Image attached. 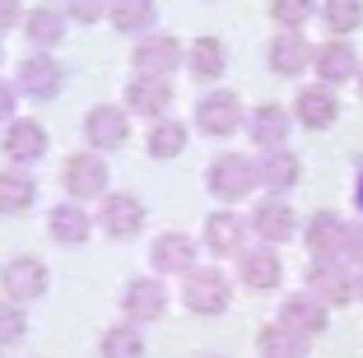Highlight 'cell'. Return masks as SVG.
<instances>
[{
	"label": "cell",
	"instance_id": "1",
	"mask_svg": "<svg viewBox=\"0 0 363 358\" xmlns=\"http://www.w3.org/2000/svg\"><path fill=\"white\" fill-rule=\"evenodd\" d=\"M228 298H233V289H228L224 270H186V279H182V303L196 316H219Z\"/></svg>",
	"mask_w": 363,
	"mask_h": 358
},
{
	"label": "cell",
	"instance_id": "2",
	"mask_svg": "<svg viewBox=\"0 0 363 358\" xmlns=\"http://www.w3.org/2000/svg\"><path fill=\"white\" fill-rule=\"evenodd\" d=\"M257 181H261L257 177V163H252V158H242V154H224L210 168V191L219 196V201H242Z\"/></svg>",
	"mask_w": 363,
	"mask_h": 358
},
{
	"label": "cell",
	"instance_id": "3",
	"mask_svg": "<svg viewBox=\"0 0 363 358\" xmlns=\"http://www.w3.org/2000/svg\"><path fill=\"white\" fill-rule=\"evenodd\" d=\"M0 284H5L10 303H33V298L47 293V265L33 261V256H14V261L0 270Z\"/></svg>",
	"mask_w": 363,
	"mask_h": 358
},
{
	"label": "cell",
	"instance_id": "4",
	"mask_svg": "<svg viewBox=\"0 0 363 358\" xmlns=\"http://www.w3.org/2000/svg\"><path fill=\"white\" fill-rule=\"evenodd\" d=\"M61 186L70 191V196H79V201H89V196H103L107 191V163L94 154H70L61 168Z\"/></svg>",
	"mask_w": 363,
	"mask_h": 358
},
{
	"label": "cell",
	"instance_id": "5",
	"mask_svg": "<svg viewBox=\"0 0 363 358\" xmlns=\"http://www.w3.org/2000/svg\"><path fill=\"white\" fill-rule=\"evenodd\" d=\"M121 312H126V321H159L168 312V289L159 279H130L121 293Z\"/></svg>",
	"mask_w": 363,
	"mask_h": 358
},
{
	"label": "cell",
	"instance_id": "6",
	"mask_svg": "<svg viewBox=\"0 0 363 358\" xmlns=\"http://www.w3.org/2000/svg\"><path fill=\"white\" fill-rule=\"evenodd\" d=\"M308 284H312V298H317V303H331V307H345L354 298V279L340 261H317L308 270Z\"/></svg>",
	"mask_w": 363,
	"mask_h": 358
},
{
	"label": "cell",
	"instance_id": "7",
	"mask_svg": "<svg viewBox=\"0 0 363 358\" xmlns=\"http://www.w3.org/2000/svg\"><path fill=\"white\" fill-rule=\"evenodd\" d=\"M196 121H201L205 135H233L242 126V107H238L233 94H205L201 107H196Z\"/></svg>",
	"mask_w": 363,
	"mask_h": 358
},
{
	"label": "cell",
	"instance_id": "8",
	"mask_svg": "<svg viewBox=\"0 0 363 358\" xmlns=\"http://www.w3.org/2000/svg\"><path fill=\"white\" fill-rule=\"evenodd\" d=\"M98 223H103L107 237H135L140 223H145V205H140L135 196H107Z\"/></svg>",
	"mask_w": 363,
	"mask_h": 358
},
{
	"label": "cell",
	"instance_id": "9",
	"mask_svg": "<svg viewBox=\"0 0 363 358\" xmlns=\"http://www.w3.org/2000/svg\"><path fill=\"white\" fill-rule=\"evenodd\" d=\"M19 89L28 98H56V89H61V65L43 52H28V61L19 65Z\"/></svg>",
	"mask_w": 363,
	"mask_h": 358
},
{
	"label": "cell",
	"instance_id": "10",
	"mask_svg": "<svg viewBox=\"0 0 363 358\" xmlns=\"http://www.w3.org/2000/svg\"><path fill=\"white\" fill-rule=\"evenodd\" d=\"M150 256H154V270H163V274L196 270V242L186 237V233H163L159 242L150 247Z\"/></svg>",
	"mask_w": 363,
	"mask_h": 358
},
{
	"label": "cell",
	"instance_id": "11",
	"mask_svg": "<svg viewBox=\"0 0 363 358\" xmlns=\"http://www.w3.org/2000/svg\"><path fill=\"white\" fill-rule=\"evenodd\" d=\"M126 107H130V112H140V116H163L172 107L168 79H154V74L130 79V84H126Z\"/></svg>",
	"mask_w": 363,
	"mask_h": 358
},
{
	"label": "cell",
	"instance_id": "12",
	"mask_svg": "<svg viewBox=\"0 0 363 358\" xmlns=\"http://www.w3.org/2000/svg\"><path fill=\"white\" fill-rule=\"evenodd\" d=\"M84 135L94 149H121L126 145V112L121 107H94L84 116Z\"/></svg>",
	"mask_w": 363,
	"mask_h": 358
},
{
	"label": "cell",
	"instance_id": "13",
	"mask_svg": "<svg viewBox=\"0 0 363 358\" xmlns=\"http://www.w3.org/2000/svg\"><path fill=\"white\" fill-rule=\"evenodd\" d=\"M130 61L140 65V74L163 79L172 65H182V43H177V38H145V43L135 47V56H130Z\"/></svg>",
	"mask_w": 363,
	"mask_h": 358
},
{
	"label": "cell",
	"instance_id": "14",
	"mask_svg": "<svg viewBox=\"0 0 363 358\" xmlns=\"http://www.w3.org/2000/svg\"><path fill=\"white\" fill-rule=\"evenodd\" d=\"M5 154L14 158V163H38V158L47 154V130L38 126V121H10V130H5Z\"/></svg>",
	"mask_w": 363,
	"mask_h": 358
},
{
	"label": "cell",
	"instance_id": "15",
	"mask_svg": "<svg viewBox=\"0 0 363 358\" xmlns=\"http://www.w3.org/2000/svg\"><path fill=\"white\" fill-rule=\"evenodd\" d=\"M312 47H308V38H303L298 28H284L270 43V65H275V74H298V70H308V61H312Z\"/></svg>",
	"mask_w": 363,
	"mask_h": 358
},
{
	"label": "cell",
	"instance_id": "16",
	"mask_svg": "<svg viewBox=\"0 0 363 358\" xmlns=\"http://www.w3.org/2000/svg\"><path fill=\"white\" fill-rule=\"evenodd\" d=\"M252 228H257V237H266V242H289L294 228H298V219H294V210H289L284 201H261L257 210H252Z\"/></svg>",
	"mask_w": 363,
	"mask_h": 358
},
{
	"label": "cell",
	"instance_id": "17",
	"mask_svg": "<svg viewBox=\"0 0 363 358\" xmlns=\"http://www.w3.org/2000/svg\"><path fill=\"white\" fill-rule=\"evenodd\" d=\"M238 274H242V284L252 289V293H266V289L279 284V256L266 252V247H257V252H242Z\"/></svg>",
	"mask_w": 363,
	"mask_h": 358
},
{
	"label": "cell",
	"instance_id": "18",
	"mask_svg": "<svg viewBox=\"0 0 363 358\" xmlns=\"http://www.w3.org/2000/svg\"><path fill=\"white\" fill-rule=\"evenodd\" d=\"M294 107H298V121L312 126V130H326L335 116H340V103L331 98V89H303Z\"/></svg>",
	"mask_w": 363,
	"mask_h": 358
},
{
	"label": "cell",
	"instance_id": "19",
	"mask_svg": "<svg viewBox=\"0 0 363 358\" xmlns=\"http://www.w3.org/2000/svg\"><path fill=\"white\" fill-rule=\"evenodd\" d=\"M261 358H308V335H298L294 326H266L261 330Z\"/></svg>",
	"mask_w": 363,
	"mask_h": 358
},
{
	"label": "cell",
	"instance_id": "20",
	"mask_svg": "<svg viewBox=\"0 0 363 358\" xmlns=\"http://www.w3.org/2000/svg\"><path fill=\"white\" fill-rule=\"evenodd\" d=\"M247 130H252V140L266 149H279L289 135V112L284 107H257V112L247 116Z\"/></svg>",
	"mask_w": 363,
	"mask_h": 358
},
{
	"label": "cell",
	"instance_id": "21",
	"mask_svg": "<svg viewBox=\"0 0 363 358\" xmlns=\"http://www.w3.org/2000/svg\"><path fill=\"white\" fill-rule=\"evenodd\" d=\"M279 316H284V326H294L298 335H317V330H326V307L317 303V298H289L284 307H279Z\"/></svg>",
	"mask_w": 363,
	"mask_h": 358
},
{
	"label": "cell",
	"instance_id": "22",
	"mask_svg": "<svg viewBox=\"0 0 363 358\" xmlns=\"http://www.w3.org/2000/svg\"><path fill=\"white\" fill-rule=\"evenodd\" d=\"M47 228H52V237L65 242V247H84L89 242V214L75 210V205H56L52 219H47Z\"/></svg>",
	"mask_w": 363,
	"mask_h": 358
},
{
	"label": "cell",
	"instance_id": "23",
	"mask_svg": "<svg viewBox=\"0 0 363 358\" xmlns=\"http://www.w3.org/2000/svg\"><path fill=\"white\" fill-rule=\"evenodd\" d=\"M38 196V181L28 172H0V214H23Z\"/></svg>",
	"mask_w": 363,
	"mask_h": 358
},
{
	"label": "cell",
	"instance_id": "24",
	"mask_svg": "<svg viewBox=\"0 0 363 358\" xmlns=\"http://www.w3.org/2000/svg\"><path fill=\"white\" fill-rule=\"evenodd\" d=\"M98 349H103V358H140L145 354V335H140L135 321H121V326L103 330Z\"/></svg>",
	"mask_w": 363,
	"mask_h": 358
},
{
	"label": "cell",
	"instance_id": "25",
	"mask_svg": "<svg viewBox=\"0 0 363 358\" xmlns=\"http://www.w3.org/2000/svg\"><path fill=\"white\" fill-rule=\"evenodd\" d=\"M317 70H321L326 84H340V79H350V74L359 70V56H354V47H345V43H326L317 52Z\"/></svg>",
	"mask_w": 363,
	"mask_h": 358
},
{
	"label": "cell",
	"instance_id": "26",
	"mask_svg": "<svg viewBox=\"0 0 363 358\" xmlns=\"http://www.w3.org/2000/svg\"><path fill=\"white\" fill-rule=\"evenodd\" d=\"M205 242H210L214 256H233L238 247H242V219H238V214H214V219L205 223Z\"/></svg>",
	"mask_w": 363,
	"mask_h": 358
},
{
	"label": "cell",
	"instance_id": "27",
	"mask_svg": "<svg viewBox=\"0 0 363 358\" xmlns=\"http://www.w3.org/2000/svg\"><path fill=\"white\" fill-rule=\"evenodd\" d=\"M23 33H28L33 47H56L65 38V23H61V10H52V5H43V10H33L28 23H23Z\"/></svg>",
	"mask_w": 363,
	"mask_h": 358
},
{
	"label": "cell",
	"instance_id": "28",
	"mask_svg": "<svg viewBox=\"0 0 363 358\" xmlns=\"http://www.w3.org/2000/svg\"><path fill=\"white\" fill-rule=\"evenodd\" d=\"M345 242V223L335 219V214H317V219L308 223V247L317 256H335Z\"/></svg>",
	"mask_w": 363,
	"mask_h": 358
},
{
	"label": "cell",
	"instance_id": "29",
	"mask_svg": "<svg viewBox=\"0 0 363 358\" xmlns=\"http://www.w3.org/2000/svg\"><path fill=\"white\" fill-rule=\"evenodd\" d=\"M191 70L201 74V79H214V74H224V65H228V52H224V43L219 38H201V43H191Z\"/></svg>",
	"mask_w": 363,
	"mask_h": 358
},
{
	"label": "cell",
	"instance_id": "30",
	"mask_svg": "<svg viewBox=\"0 0 363 358\" xmlns=\"http://www.w3.org/2000/svg\"><path fill=\"white\" fill-rule=\"evenodd\" d=\"M257 177H261V186H270V191H289L298 181V158L294 154H270L257 168Z\"/></svg>",
	"mask_w": 363,
	"mask_h": 358
},
{
	"label": "cell",
	"instance_id": "31",
	"mask_svg": "<svg viewBox=\"0 0 363 358\" xmlns=\"http://www.w3.org/2000/svg\"><path fill=\"white\" fill-rule=\"evenodd\" d=\"M112 23L121 33H140L154 23V0H112Z\"/></svg>",
	"mask_w": 363,
	"mask_h": 358
},
{
	"label": "cell",
	"instance_id": "32",
	"mask_svg": "<svg viewBox=\"0 0 363 358\" xmlns=\"http://www.w3.org/2000/svg\"><path fill=\"white\" fill-rule=\"evenodd\" d=\"M182 149H186V126L182 121H159L150 130V154L154 158H177Z\"/></svg>",
	"mask_w": 363,
	"mask_h": 358
},
{
	"label": "cell",
	"instance_id": "33",
	"mask_svg": "<svg viewBox=\"0 0 363 358\" xmlns=\"http://www.w3.org/2000/svg\"><path fill=\"white\" fill-rule=\"evenodd\" d=\"M321 19H326L331 33H354L363 23V5L359 0H326L321 5Z\"/></svg>",
	"mask_w": 363,
	"mask_h": 358
},
{
	"label": "cell",
	"instance_id": "34",
	"mask_svg": "<svg viewBox=\"0 0 363 358\" xmlns=\"http://www.w3.org/2000/svg\"><path fill=\"white\" fill-rule=\"evenodd\" d=\"M23 330H28V321H23L19 303H0V345H19Z\"/></svg>",
	"mask_w": 363,
	"mask_h": 358
},
{
	"label": "cell",
	"instance_id": "35",
	"mask_svg": "<svg viewBox=\"0 0 363 358\" xmlns=\"http://www.w3.org/2000/svg\"><path fill=\"white\" fill-rule=\"evenodd\" d=\"M270 14H275V23H284V28H298V23H308L312 0H275Z\"/></svg>",
	"mask_w": 363,
	"mask_h": 358
},
{
	"label": "cell",
	"instance_id": "36",
	"mask_svg": "<svg viewBox=\"0 0 363 358\" xmlns=\"http://www.w3.org/2000/svg\"><path fill=\"white\" fill-rule=\"evenodd\" d=\"M65 10H70V19H79V23H98L103 10H107V0H65Z\"/></svg>",
	"mask_w": 363,
	"mask_h": 358
},
{
	"label": "cell",
	"instance_id": "37",
	"mask_svg": "<svg viewBox=\"0 0 363 358\" xmlns=\"http://www.w3.org/2000/svg\"><path fill=\"white\" fill-rule=\"evenodd\" d=\"M19 23V0H0V33Z\"/></svg>",
	"mask_w": 363,
	"mask_h": 358
},
{
	"label": "cell",
	"instance_id": "38",
	"mask_svg": "<svg viewBox=\"0 0 363 358\" xmlns=\"http://www.w3.org/2000/svg\"><path fill=\"white\" fill-rule=\"evenodd\" d=\"M14 103H19V98H14V89L0 84V121H10V116H14Z\"/></svg>",
	"mask_w": 363,
	"mask_h": 358
},
{
	"label": "cell",
	"instance_id": "39",
	"mask_svg": "<svg viewBox=\"0 0 363 358\" xmlns=\"http://www.w3.org/2000/svg\"><path fill=\"white\" fill-rule=\"evenodd\" d=\"M354 201H359V210H363V168H359V181H354Z\"/></svg>",
	"mask_w": 363,
	"mask_h": 358
},
{
	"label": "cell",
	"instance_id": "40",
	"mask_svg": "<svg viewBox=\"0 0 363 358\" xmlns=\"http://www.w3.org/2000/svg\"><path fill=\"white\" fill-rule=\"evenodd\" d=\"M359 293H363V274H359Z\"/></svg>",
	"mask_w": 363,
	"mask_h": 358
},
{
	"label": "cell",
	"instance_id": "41",
	"mask_svg": "<svg viewBox=\"0 0 363 358\" xmlns=\"http://www.w3.org/2000/svg\"><path fill=\"white\" fill-rule=\"evenodd\" d=\"M0 61H5V56H0Z\"/></svg>",
	"mask_w": 363,
	"mask_h": 358
}]
</instances>
